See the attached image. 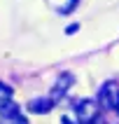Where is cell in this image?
<instances>
[{"instance_id": "obj_1", "label": "cell", "mask_w": 119, "mask_h": 124, "mask_svg": "<svg viewBox=\"0 0 119 124\" xmlns=\"http://www.w3.org/2000/svg\"><path fill=\"white\" fill-rule=\"evenodd\" d=\"M117 101H119L117 84H114V82L103 84V89H100V94H98V103L103 105L105 110H112V108H117Z\"/></svg>"}, {"instance_id": "obj_2", "label": "cell", "mask_w": 119, "mask_h": 124, "mask_svg": "<svg viewBox=\"0 0 119 124\" xmlns=\"http://www.w3.org/2000/svg\"><path fill=\"white\" fill-rule=\"evenodd\" d=\"M93 117H98V101H82L77 105V119L89 124Z\"/></svg>"}, {"instance_id": "obj_3", "label": "cell", "mask_w": 119, "mask_h": 124, "mask_svg": "<svg viewBox=\"0 0 119 124\" xmlns=\"http://www.w3.org/2000/svg\"><path fill=\"white\" fill-rule=\"evenodd\" d=\"M54 108V98L51 96H37L33 101H28V110L33 112V115H44Z\"/></svg>"}, {"instance_id": "obj_4", "label": "cell", "mask_w": 119, "mask_h": 124, "mask_svg": "<svg viewBox=\"0 0 119 124\" xmlns=\"http://www.w3.org/2000/svg\"><path fill=\"white\" fill-rule=\"evenodd\" d=\"M72 82H75V80H72V75H68V73H63L61 77H58V80H56V84H54V89H51V98H61V94H65V91L70 89V87H72Z\"/></svg>"}, {"instance_id": "obj_5", "label": "cell", "mask_w": 119, "mask_h": 124, "mask_svg": "<svg viewBox=\"0 0 119 124\" xmlns=\"http://www.w3.org/2000/svg\"><path fill=\"white\" fill-rule=\"evenodd\" d=\"M16 112H19V105L14 103L12 98L0 101V115H2V117H12V115H16Z\"/></svg>"}, {"instance_id": "obj_6", "label": "cell", "mask_w": 119, "mask_h": 124, "mask_svg": "<svg viewBox=\"0 0 119 124\" xmlns=\"http://www.w3.org/2000/svg\"><path fill=\"white\" fill-rule=\"evenodd\" d=\"M2 124H28V122H26V117H21L19 112H16L12 117H2Z\"/></svg>"}, {"instance_id": "obj_7", "label": "cell", "mask_w": 119, "mask_h": 124, "mask_svg": "<svg viewBox=\"0 0 119 124\" xmlns=\"http://www.w3.org/2000/svg\"><path fill=\"white\" fill-rule=\"evenodd\" d=\"M7 98H12V87L0 82V101H7Z\"/></svg>"}, {"instance_id": "obj_8", "label": "cell", "mask_w": 119, "mask_h": 124, "mask_svg": "<svg viewBox=\"0 0 119 124\" xmlns=\"http://www.w3.org/2000/svg\"><path fill=\"white\" fill-rule=\"evenodd\" d=\"M89 124H103V117H100V115H98V117H93V119H91Z\"/></svg>"}, {"instance_id": "obj_9", "label": "cell", "mask_w": 119, "mask_h": 124, "mask_svg": "<svg viewBox=\"0 0 119 124\" xmlns=\"http://www.w3.org/2000/svg\"><path fill=\"white\" fill-rule=\"evenodd\" d=\"M114 110H117V112H119V101H117V108H114Z\"/></svg>"}]
</instances>
